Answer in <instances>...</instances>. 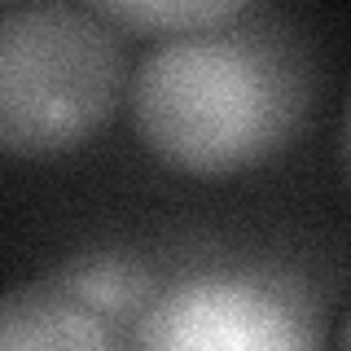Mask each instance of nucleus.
Listing matches in <instances>:
<instances>
[{"instance_id": "f257e3e1", "label": "nucleus", "mask_w": 351, "mask_h": 351, "mask_svg": "<svg viewBox=\"0 0 351 351\" xmlns=\"http://www.w3.org/2000/svg\"><path fill=\"white\" fill-rule=\"evenodd\" d=\"M307 101V58L272 22L171 36L145 53L132 80L145 145L193 176H233L268 162L303 128Z\"/></svg>"}, {"instance_id": "f03ea898", "label": "nucleus", "mask_w": 351, "mask_h": 351, "mask_svg": "<svg viewBox=\"0 0 351 351\" xmlns=\"http://www.w3.org/2000/svg\"><path fill=\"white\" fill-rule=\"evenodd\" d=\"M123 40L93 9H0V149L49 158L84 145L123 93Z\"/></svg>"}, {"instance_id": "7ed1b4c3", "label": "nucleus", "mask_w": 351, "mask_h": 351, "mask_svg": "<svg viewBox=\"0 0 351 351\" xmlns=\"http://www.w3.org/2000/svg\"><path fill=\"white\" fill-rule=\"evenodd\" d=\"M141 351H316L303 299L250 272L184 277L141 316Z\"/></svg>"}, {"instance_id": "20e7f679", "label": "nucleus", "mask_w": 351, "mask_h": 351, "mask_svg": "<svg viewBox=\"0 0 351 351\" xmlns=\"http://www.w3.org/2000/svg\"><path fill=\"white\" fill-rule=\"evenodd\" d=\"M0 351H119V338L58 281H36L0 299Z\"/></svg>"}, {"instance_id": "39448f33", "label": "nucleus", "mask_w": 351, "mask_h": 351, "mask_svg": "<svg viewBox=\"0 0 351 351\" xmlns=\"http://www.w3.org/2000/svg\"><path fill=\"white\" fill-rule=\"evenodd\" d=\"M58 285L71 299H80L88 312H97L101 321H141L149 312L154 294V272L141 259L119 255V250H88L75 255L58 272Z\"/></svg>"}, {"instance_id": "423d86ee", "label": "nucleus", "mask_w": 351, "mask_h": 351, "mask_svg": "<svg viewBox=\"0 0 351 351\" xmlns=\"http://www.w3.org/2000/svg\"><path fill=\"white\" fill-rule=\"evenodd\" d=\"M93 14L106 22H119V27L193 36V31L237 22L246 14V5H237V0H119V5H97Z\"/></svg>"}]
</instances>
